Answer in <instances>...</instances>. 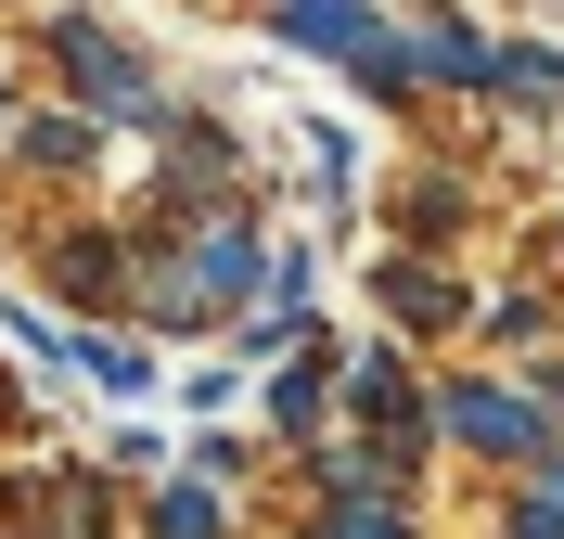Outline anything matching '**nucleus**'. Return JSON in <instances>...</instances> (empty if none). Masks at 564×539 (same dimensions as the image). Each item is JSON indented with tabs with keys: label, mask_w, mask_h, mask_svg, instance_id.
I'll return each instance as SVG.
<instances>
[{
	"label": "nucleus",
	"mask_w": 564,
	"mask_h": 539,
	"mask_svg": "<svg viewBox=\"0 0 564 539\" xmlns=\"http://www.w3.org/2000/svg\"><path fill=\"white\" fill-rule=\"evenodd\" d=\"M334 539H411V514H398V502H386V488H359V502H347V514H334Z\"/></svg>",
	"instance_id": "nucleus-6"
},
{
	"label": "nucleus",
	"mask_w": 564,
	"mask_h": 539,
	"mask_svg": "<svg viewBox=\"0 0 564 539\" xmlns=\"http://www.w3.org/2000/svg\"><path fill=\"white\" fill-rule=\"evenodd\" d=\"M154 539H218V502L206 488H167V502H154Z\"/></svg>",
	"instance_id": "nucleus-7"
},
{
	"label": "nucleus",
	"mask_w": 564,
	"mask_h": 539,
	"mask_svg": "<svg viewBox=\"0 0 564 539\" xmlns=\"http://www.w3.org/2000/svg\"><path fill=\"white\" fill-rule=\"evenodd\" d=\"M436 424H449L462 450H488V463H552V424H539V398H513V386H449Z\"/></svg>",
	"instance_id": "nucleus-1"
},
{
	"label": "nucleus",
	"mask_w": 564,
	"mask_h": 539,
	"mask_svg": "<svg viewBox=\"0 0 564 539\" xmlns=\"http://www.w3.org/2000/svg\"><path fill=\"white\" fill-rule=\"evenodd\" d=\"M411 52H423V77H449V90H500V39H475V26H423Z\"/></svg>",
	"instance_id": "nucleus-3"
},
{
	"label": "nucleus",
	"mask_w": 564,
	"mask_h": 539,
	"mask_svg": "<svg viewBox=\"0 0 564 539\" xmlns=\"http://www.w3.org/2000/svg\"><path fill=\"white\" fill-rule=\"evenodd\" d=\"M359 411H372V424H398V436H411V386H398V359H359Z\"/></svg>",
	"instance_id": "nucleus-5"
},
{
	"label": "nucleus",
	"mask_w": 564,
	"mask_h": 539,
	"mask_svg": "<svg viewBox=\"0 0 564 539\" xmlns=\"http://www.w3.org/2000/svg\"><path fill=\"white\" fill-rule=\"evenodd\" d=\"M52 52H65V77L90 90V104H116V116H154V77H141L129 52H116V39L90 26V13H65V26H52Z\"/></svg>",
	"instance_id": "nucleus-2"
},
{
	"label": "nucleus",
	"mask_w": 564,
	"mask_h": 539,
	"mask_svg": "<svg viewBox=\"0 0 564 539\" xmlns=\"http://www.w3.org/2000/svg\"><path fill=\"white\" fill-rule=\"evenodd\" d=\"M386 309H398V322H462V283H436V270H386Z\"/></svg>",
	"instance_id": "nucleus-4"
},
{
	"label": "nucleus",
	"mask_w": 564,
	"mask_h": 539,
	"mask_svg": "<svg viewBox=\"0 0 564 539\" xmlns=\"http://www.w3.org/2000/svg\"><path fill=\"white\" fill-rule=\"evenodd\" d=\"M26 154H52V168H77V154H90V129H77V116H39V129H26Z\"/></svg>",
	"instance_id": "nucleus-9"
},
{
	"label": "nucleus",
	"mask_w": 564,
	"mask_h": 539,
	"mask_svg": "<svg viewBox=\"0 0 564 539\" xmlns=\"http://www.w3.org/2000/svg\"><path fill=\"white\" fill-rule=\"evenodd\" d=\"M513 539H564V450H552V463H539V502L513 514Z\"/></svg>",
	"instance_id": "nucleus-8"
}]
</instances>
